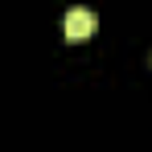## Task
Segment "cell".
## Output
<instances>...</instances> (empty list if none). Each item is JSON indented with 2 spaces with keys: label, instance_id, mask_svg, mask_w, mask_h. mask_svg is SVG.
I'll return each mask as SVG.
<instances>
[{
  "label": "cell",
  "instance_id": "cell-1",
  "mask_svg": "<svg viewBox=\"0 0 152 152\" xmlns=\"http://www.w3.org/2000/svg\"><path fill=\"white\" fill-rule=\"evenodd\" d=\"M99 33V17L91 8H70L66 12V41H86Z\"/></svg>",
  "mask_w": 152,
  "mask_h": 152
}]
</instances>
